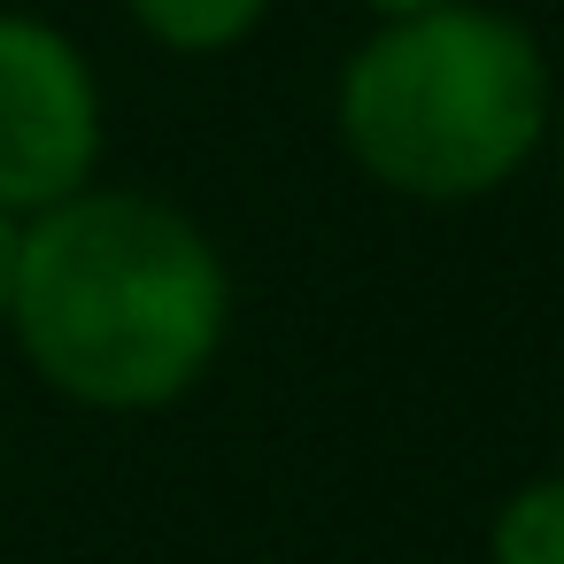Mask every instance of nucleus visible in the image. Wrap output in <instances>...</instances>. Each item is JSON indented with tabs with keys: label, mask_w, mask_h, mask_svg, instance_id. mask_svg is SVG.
Instances as JSON below:
<instances>
[{
	"label": "nucleus",
	"mask_w": 564,
	"mask_h": 564,
	"mask_svg": "<svg viewBox=\"0 0 564 564\" xmlns=\"http://www.w3.org/2000/svg\"><path fill=\"white\" fill-rule=\"evenodd\" d=\"M225 263L155 194H94L24 217L9 325L32 371L86 410L178 402L225 340Z\"/></svg>",
	"instance_id": "f257e3e1"
},
{
	"label": "nucleus",
	"mask_w": 564,
	"mask_h": 564,
	"mask_svg": "<svg viewBox=\"0 0 564 564\" xmlns=\"http://www.w3.org/2000/svg\"><path fill=\"white\" fill-rule=\"evenodd\" d=\"M549 132V63L525 24L448 0L387 17L340 70L348 155L410 202L495 194Z\"/></svg>",
	"instance_id": "f03ea898"
},
{
	"label": "nucleus",
	"mask_w": 564,
	"mask_h": 564,
	"mask_svg": "<svg viewBox=\"0 0 564 564\" xmlns=\"http://www.w3.org/2000/svg\"><path fill=\"white\" fill-rule=\"evenodd\" d=\"M101 163V94L86 55L40 24L0 9V209L40 217L70 202Z\"/></svg>",
	"instance_id": "7ed1b4c3"
},
{
	"label": "nucleus",
	"mask_w": 564,
	"mask_h": 564,
	"mask_svg": "<svg viewBox=\"0 0 564 564\" xmlns=\"http://www.w3.org/2000/svg\"><path fill=\"white\" fill-rule=\"evenodd\" d=\"M124 9L140 17L148 40H163L178 55H217V47H232L263 24L271 0H124Z\"/></svg>",
	"instance_id": "20e7f679"
},
{
	"label": "nucleus",
	"mask_w": 564,
	"mask_h": 564,
	"mask_svg": "<svg viewBox=\"0 0 564 564\" xmlns=\"http://www.w3.org/2000/svg\"><path fill=\"white\" fill-rule=\"evenodd\" d=\"M487 564H564V471L518 487V495L495 510Z\"/></svg>",
	"instance_id": "39448f33"
},
{
	"label": "nucleus",
	"mask_w": 564,
	"mask_h": 564,
	"mask_svg": "<svg viewBox=\"0 0 564 564\" xmlns=\"http://www.w3.org/2000/svg\"><path fill=\"white\" fill-rule=\"evenodd\" d=\"M17 256H24V217L0 209V325H9V294H17Z\"/></svg>",
	"instance_id": "423d86ee"
},
{
	"label": "nucleus",
	"mask_w": 564,
	"mask_h": 564,
	"mask_svg": "<svg viewBox=\"0 0 564 564\" xmlns=\"http://www.w3.org/2000/svg\"><path fill=\"white\" fill-rule=\"evenodd\" d=\"M371 17H425V9H448V0H364Z\"/></svg>",
	"instance_id": "0eeeda50"
},
{
	"label": "nucleus",
	"mask_w": 564,
	"mask_h": 564,
	"mask_svg": "<svg viewBox=\"0 0 564 564\" xmlns=\"http://www.w3.org/2000/svg\"><path fill=\"white\" fill-rule=\"evenodd\" d=\"M556 163H564V132H556Z\"/></svg>",
	"instance_id": "6e6552de"
}]
</instances>
